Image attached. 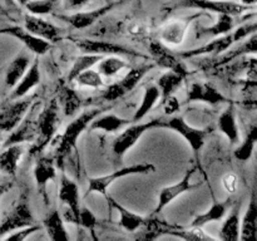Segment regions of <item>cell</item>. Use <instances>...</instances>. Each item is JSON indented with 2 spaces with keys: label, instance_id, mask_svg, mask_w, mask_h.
I'll use <instances>...</instances> for the list:
<instances>
[{
  "label": "cell",
  "instance_id": "1",
  "mask_svg": "<svg viewBox=\"0 0 257 241\" xmlns=\"http://www.w3.org/2000/svg\"><path fill=\"white\" fill-rule=\"evenodd\" d=\"M103 112H104L103 108H92V109L84 110L65 127L64 132L62 135L58 136V138H54V161L55 166L60 168V171H64L63 168H64V162L67 157L72 155L73 151H77V142L80 136H82V133L85 130H88L90 122Z\"/></svg>",
  "mask_w": 257,
  "mask_h": 241
},
{
  "label": "cell",
  "instance_id": "2",
  "mask_svg": "<svg viewBox=\"0 0 257 241\" xmlns=\"http://www.w3.org/2000/svg\"><path fill=\"white\" fill-rule=\"evenodd\" d=\"M257 32V22L255 23H246V24L240 25V27L235 28L231 32L226 33V34L216 37L213 39L208 40L206 44L201 45L198 48H193L190 50H183V52L178 53L182 59H193V58L203 57V55H208L210 58L217 57V55L222 54L226 50L232 48L233 45L237 44L238 42L247 38L248 35L253 34Z\"/></svg>",
  "mask_w": 257,
  "mask_h": 241
},
{
  "label": "cell",
  "instance_id": "3",
  "mask_svg": "<svg viewBox=\"0 0 257 241\" xmlns=\"http://www.w3.org/2000/svg\"><path fill=\"white\" fill-rule=\"evenodd\" d=\"M60 123H62L60 107L58 104L57 98H53L42 110H39L37 119V136L29 148L30 157H34V156L38 157L42 155L48 145L54 141Z\"/></svg>",
  "mask_w": 257,
  "mask_h": 241
},
{
  "label": "cell",
  "instance_id": "4",
  "mask_svg": "<svg viewBox=\"0 0 257 241\" xmlns=\"http://www.w3.org/2000/svg\"><path fill=\"white\" fill-rule=\"evenodd\" d=\"M155 128H165V119L163 118H153L147 122H133V125H128L124 127L122 133L114 138L112 142V158L114 163H122L123 157L125 153L135 147L136 143L142 138L147 131L155 130Z\"/></svg>",
  "mask_w": 257,
  "mask_h": 241
},
{
  "label": "cell",
  "instance_id": "5",
  "mask_svg": "<svg viewBox=\"0 0 257 241\" xmlns=\"http://www.w3.org/2000/svg\"><path fill=\"white\" fill-rule=\"evenodd\" d=\"M165 9L167 13L177 9H198L203 12L240 17L251 8L231 0H168Z\"/></svg>",
  "mask_w": 257,
  "mask_h": 241
},
{
  "label": "cell",
  "instance_id": "6",
  "mask_svg": "<svg viewBox=\"0 0 257 241\" xmlns=\"http://www.w3.org/2000/svg\"><path fill=\"white\" fill-rule=\"evenodd\" d=\"M35 220L30 208L29 190L24 188L20 192L19 197L15 200L14 205L9 210V212L4 216L0 222V238L4 237L8 233L15 230L25 227V226L34 225Z\"/></svg>",
  "mask_w": 257,
  "mask_h": 241
},
{
  "label": "cell",
  "instance_id": "7",
  "mask_svg": "<svg viewBox=\"0 0 257 241\" xmlns=\"http://www.w3.org/2000/svg\"><path fill=\"white\" fill-rule=\"evenodd\" d=\"M68 40L73 43L78 49L85 54H97V55H120V57H133V58H143L147 59V55L142 54L138 50L128 48L125 45L117 44V43L108 42V40H97L88 39V38H77L68 37Z\"/></svg>",
  "mask_w": 257,
  "mask_h": 241
},
{
  "label": "cell",
  "instance_id": "8",
  "mask_svg": "<svg viewBox=\"0 0 257 241\" xmlns=\"http://www.w3.org/2000/svg\"><path fill=\"white\" fill-rule=\"evenodd\" d=\"M156 166L152 163H138V165L128 166V167L117 168L114 172L109 175L98 176V177H89L88 178V188L85 192L84 197L92 195V193H100L104 195L105 197L108 196L107 191L115 181L119 178L125 177V176L132 175H148V173H155Z\"/></svg>",
  "mask_w": 257,
  "mask_h": 241
},
{
  "label": "cell",
  "instance_id": "9",
  "mask_svg": "<svg viewBox=\"0 0 257 241\" xmlns=\"http://www.w3.org/2000/svg\"><path fill=\"white\" fill-rule=\"evenodd\" d=\"M155 67V63H145L140 67L132 68L122 79L108 85L100 94V98L107 102H114V100L120 99L125 94L132 92L137 87L138 83L146 77V74H148Z\"/></svg>",
  "mask_w": 257,
  "mask_h": 241
},
{
  "label": "cell",
  "instance_id": "10",
  "mask_svg": "<svg viewBox=\"0 0 257 241\" xmlns=\"http://www.w3.org/2000/svg\"><path fill=\"white\" fill-rule=\"evenodd\" d=\"M165 128L175 131L176 133L182 136L190 147L192 148L193 153H195L196 158H200V153L202 147L205 146L206 137L210 135V130L207 128H197L193 126L188 125L187 120L182 117V115H171L170 119L165 120Z\"/></svg>",
  "mask_w": 257,
  "mask_h": 241
},
{
  "label": "cell",
  "instance_id": "11",
  "mask_svg": "<svg viewBox=\"0 0 257 241\" xmlns=\"http://www.w3.org/2000/svg\"><path fill=\"white\" fill-rule=\"evenodd\" d=\"M251 54L257 55V32L245 38L242 43L238 42L237 44H235L222 54L208 58V62H206L205 64H201V67L207 72L208 70H217L220 68L226 67L227 64H231L238 58Z\"/></svg>",
  "mask_w": 257,
  "mask_h": 241
},
{
  "label": "cell",
  "instance_id": "12",
  "mask_svg": "<svg viewBox=\"0 0 257 241\" xmlns=\"http://www.w3.org/2000/svg\"><path fill=\"white\" fill-rule=\"evenodd\" d=\"M148 54H150L151 59L153 60L156 67L158 65V67L165 68L167 70H173V72L183 75L185 78H187L190 74L187 65L185 64L182 58L173 53L167 47V44L162 43L161 40L152 39L148 42Z\"/></svg>",
  "mask_w": 257,
  "mask_h": 241
},
{
  "label": "cell",
  "instance_id": "13",
  "mask_svg": "<svg viewBox=\"0 0 257 241\" xmlns=\"http://www.w3.org/2000/svg\"><path fill=\"white\" fill-rule=\"evenodd\" d=\"M196 170H197V166H193L192 168L187 170V172L183 176L182 180L178 181L177 183H173V185L161 188L157 197V206H156L153 213H161L170 203H172L181 195H183L186 192H191V191L196 190V188H200L202 186V182L193 183L191 181L192 180V176L195 175Z\"/></svg>",
  "mask_w": 257,
  "mask_h": 241
},
{
  "label": "cell",
  "instance_id": "14",
  "mask_svg": "<svg viewBox=\"0 0 257 241\" xmlns=\"http://www.w3.org/2000/svg\"><path fill=\"white\" fill-rule=\"evenodd\" d=\"M39 107L40 102L34 100L33 104L30 105L29 110L23 118L22 122L10 132L9 137L5 140L3 147L12 145H18V143H25V142H33L37 136V119L38 114H39Z\"/></svg>",
  "mask_w": 257,
  "mask_h": 241
},
{
  "label": "cell",
  "instance_id": "15",
  "mask_svg": "<svg viewBox=\"0 0 257 241\" xmlns=\"http://www.w3.org/2000/svg\"><path fill=\"white\" fill-rule=\"evenodd\" d=\"M205 13L200 12L188 15V17L176 18V19L167 22L160 30L161 42L168 45H175V47L182 44L192 23H195Z\"/></svg>",
  "mask_w": 257,
  "mask_h": 241
},
{
  "label": "cell",
  "instance_id": "16",
  "mask_svg": "<svg viewBox=\"0 0 257 241\" xmlns=\"http://www.w3.org/2000/svg\"><path fill=\"white\" fill-rule=\"evenodd\" d=\"M33 102L34 97H23L9 100L0 109V132H12L22 122Z\"/></svg>",
  "mask_w": 257,
  "mask_h": 241
},
{
  "label": "cell",
  "instance_id": "17",
  "mask_svg": "<svg viewBox=\"0 0 257 241\" xmlns=\"http://www.w3.org/2000/svg\"><path fill=\"white\" fill-rule=\"evenodd\" d=\"M125 0H113V2H108L107 4L97 8V9L90 10V12H77L74 13V14L69 15L55 14V17H57L58 19L65 22L67 24H69L70 27L74 28V29H85V28H89L90 25H93L95 22H98V20H99L100 18L104 17L105 14H108V13L112 9H114L117 5L123 4Z\"/></svg>",
  "mask_w": 257,
  "mask_h": 241
},
{
  "label": "cell",
  "instance_id": "18",
  "mask_svg": "<svg viewBox=\"0 0 257 241\" xmlns=\"http://www.w3.org/2000/svg\"><path fill=\"white\" fill-rule=\"evenodd\" d=\"M0 35H9V37L15 38L19 42H22L29 52L34 53L37 57L44 55L52 48V43L32 34L24 27H20V25H9V27L0 28Z\"/></svg>",
  "mask_w": 257,
  "mask_h": 241
},
{
  "label": "cell",
  "instance_id": "19",
  "mask_svg": "<svg viewBox=\"0 0 257 241\" xmlns=\"http://www.w3.org/2000/svg\"><path fill=\"white\" fill-rule=\"evenodd\" d=\"M225 94L220 92L213 84L207 82H195L190 85L186 95L185 103H206L210 105H217L221 103H228Z\"/></svg>",
  "mask_w": 257,
  "mask_h": 241
},
{
  "label": "cell",
  "instance_id": "20",
  "mask_svg": "<svg viewBox=\"0 0 257 241\" xmlns=\"http://www.w3.org/2000/svg\"><path fill=\"white\" fill-rule=\"evenodd\" d=\"M57 177V166L54 157L49 156H39L34 166V178L37 183L38 192L43 197L45 205H49V195H48V183Z\"/></svg>",
  "mask_w": 257,
  "mask_h": 241
},
{
  "label": "cell",
  "instance_id": "21",
  "mask_svg": "<svg viewBox=\"0 0 257 241\" xmlns=\"http://www.w3.org/2000/svg\"><path fill=\"white\" fill-rule=\"evenodd\" d=\"M23 23H24V28L28 32L42 38V39L48 40L49 43H57L63 39L62 29L53 23L43 19L39 15H33L27 13L23 18Z\"/></svg>",
  "mask_w": 257,
  "mask_h": 241
},
{
  "label": "cell",
  "instance_id": "22",
  "mask_svg": "<svg viewBox=\"0 0 257 241\" xmlns=\"http://www.w3.org/2000/svg\"><path fill=\"white\" fill-rule=\"evenodd\" d=\"M178 226L168 223L160 217V213H152L150 217H146L143 225L135 233L137 240H157L163 235H171Z\"/></svg>",
  "mask_w": 257,
  "mask_h": 241
},
{
  "label": "cell",
  "instance_id": "23",
  "mask_svg": "<svg viewBox=\"0 0 257 241\" xmlns=\"http://www.w3.org/2000/svg\"><path fill=\"white\" fill-rule=\"evenodd\" d=\"M58 198L62 203H64L65 207L69 208L73 212L75 217V225H78V220H79V212H80V195H79V187L77 183L65 175L64 171H62V176H60V186H59V193H58Z\"/></svg>",
  "mask_w": 257,
  "mask_h": 241
},
{
  "label": "cell",
  "instance_id": "24",
  "mask_svg": "<svg viewBox=\"0 0 257 241\" xmlns=\"http://www.w3.org/2000/svg\"><path fill=\"white\" fill-rule=\"evenodd\" d=\"M40 79H42V75H40L39 60H38V58H35L32 62V64L29 65L27 72H25V74L23 75L22 79L12 89L9 94V100L27 97L37 85H39Z\"/></svg>",
  "mask_w": 257,
  "mask_h": 241
},
{
  "label": "cell",
  "instance_id": "25",
  "mask_svg": "<svg viewBox=\"0 0 257 241\" xmlns=\"http://www.w3.org/2000/svg\"><path fill=\"white\" fill-rule=\"evenodd\" d=\"M236 17L228 14H218L217 20L213 23L210 27H205V25L198 24L196 27V34L195 38L197 40H203V39H213L216 37H220V35L226 34V33L231 32L232 29H235L236 25Z\"/></svg>",
  "mask_w": 257,
  "mask_h": 241
},
{
  "label": "cell",
  "instance_id": "26",
  "mask_svg": "<svg viewBox=\"0 0 257 241\" xmlns=\"http://www.w3.org/2000/svg\"><path fill=\"white\" fill-rule=\"evenodd\" d=\"M240 240H257V182L253 185L245 215L241 218Z\"/></svg>",
  "mask_w": 257,
  "mask_h": 241
},
{
  "label": "cell",
  "instance_id": "27",
  "mask_svg": "<svg viewBox=\"0 0 257 241\" xmlns=\"http://www.w3.org/2000/svg\"><path fill=\"white\" fill-rule=\"evenodd\" d=\"M57 100L65 117H73L82 108L83 100L77 90L65 83L60 84L57 89Z\"/></svg>",
  "mask_w": 257,
  "mask_h": 241
},
{
  "label": "cell",
  "instance_id": "28",
  "mask_svg": "<svg viewBox=\"0 0 257 241\" xmlns=\"http://www.w3.org/2000/svg\"><path fill=\"white\" fill-rule=\"evenodd\" d=\"M241 206L242 202L237 201L231 206V211L227 217L223 221L220 228L218 237L225 241H236L240 240L241 233Z\"/></svg>",
  "mask_w": 257,
  "mask_h": 241
},
{
  "label": "cell",
  "instance_id": "29",
  "mask_svg": "<svg viewBox=\"0 0 257 241\" xmlns=\"http://www.w3.org/2000/svg\"><path fill=\"white\" fill-rule=\"evenodd\" d=\"M217 127L221 133L227 137L231 145H236L240 141V132H238L237 120H236V110L235 103L232 100H228V105L222 110L217 119Z\"/></svg>",
  "mask_w": 257,
  "mask_h": 241
},
{
  "label": "cell",
  "instance_id": "30",
  "mask_svg": "<svg viewBox=\"0 0 257 241\" xmlns=\"http://www.w3.org/2000/svg\"><path fill=\"white\" fill-rule=\"evenodd\" d=\"M30 64H32L30 55L27 52L19 53L9 63V65L7 67V70H5V88L7 89H13L18 84V82L22 79L23 75L25 74V72H27Z\"/></svg>",
  "mask_w": 257,
  "mask_h": 241
},
{
  "label": "cell",
  "instance_id": "31",
  "mask_svg": "<svg viewBox=\"0 0 257 241\" xmlns=\"http://www.w3.org/2000/svg\"><path fill=\"white\" fill-rule=\"evenodd\" d=\"M65 221L58 208H54L43 218V227L47 231L48 236L53 241H68L69 233L65 228Z\"/></svg>",
  "mask_w": 257,
  "mask_h": 241
},
{
  "label": "cell",
  "instance_id": "32",
  "mask_svg": "<svg viewBox=\"0 0 257 241\" xmlns=\"http://www.w3.org/2000/svg\"><path fill=\"white\" fill-rule=\"evenodd\" d=\"M3 148L4 150L0 151V171L5 175L14 177L24 153V146L23 143H18Z\"/></svg>",
  "mask_w": 257,
  "mask_h": 241
},
{
  "label": "cell",
  "instance_id": "33",
  "mask_svg": "<svg viewBox=\"0 0 257 241\" xmlns=\"http://www.w3.org/2000/svg\"><path fill=\"white\" fill-rule=\"evenodd\" d=\"M107 200L108 203H109V207L114 208V210H117L118 213H119V225L123 230H125L127 232L133 233L143 225L146 217L130 211L127 207H124L122 203H119L117 200L110 197L109 195L107 196Z\"/></svg>",
  "mask_w": 257,
  "mask_h": 241
},
{
  "label": "cell",
  "instance_id": "34",
  "mask_svg": "<svg viewBox=\"0 0 257 241\" xmlns=\"http://www.w3.org/2000/svg\"><path fill=\"white\" fill-rule=\"evenodd\" d=\"M132 120L127 119V118H122L119 115L114 114V113H100L99 115L94 118V119L90 122L88 130L89 131H103L105 133H115L118 131L123 130L124 127H127L128 125H131Z\"/></svg>",
  "mask_w": 257,
  "mask_h": 241
},
{
  "label": "cell",
  "instance_id": "35",
  "mask_svg": "<svg viewBox=\"0 0 257 241\" xmlns=\"http://www.w3.org/2000/svg\"><path fill=\"white\" fill-rule=\"evenodd\" d=\"M232 200L227 198L225 201H215L210 208L206 212L198 213L195 216V218L191 222V226H200V227H205L206 225L215 221H220L225 217L227 211L230 210L232 206Z\"/></svg>",
  "mask_w": 257,
  "mask_h": 241
},
{
  "label": "cell",
  "instance_id": "36",
  "mask_svg": "<svg viewBox=\"0 0 257 241\" xmlns=\"http://www.w3.org/2000/svg\"><path fill=\"white\" fill-rule=\"evenodd\" d=\"M161 99V90L157 87V84H150L145 88L143 92L142 102H141L140 107L136 110L135 115L132 118V122H138V120L143 119L148 113L152 110L156 103Z\"/></svg>",
  "mask_w": 257,
  "mask_h": 241
},
{
  "label": "cell",
  "instance_id": "37",
  "mask_svg": "<svg viewBox=\"0 0 257 241\" xmlns=\"http://www.w3.org/2000/svg\"><path fill=\"white\" fill-rule=\"evenodd\" d=\"M257 145V120L251 123L248 126L247 131H246V136L243 138L242 142L240 143L237 148L233 152L236 160L241 161V162H246L252 157L253 150H255Z\"/></svg>",
  "mask_w": 257,
  "mask_h": 241
},
{
  "label": "cell",
  "instance_id": "38",
  "mask_svg": "<svg viewBox=\"0 0 257 241\" xmlns=\"http://www.w3.org/2000/svg\"><path fill=\"white\" fill-rule=\"evenodd\" d=\"M98 72L102 77L112 78L117 75L120 70L130 68V64L120 55H105L98 62Z\"/></svg>",
  "mask_w": 257,
  "mask_h": 241
},
{
  "label": "cell",
  "instance_id": "39",
  "mask_svg": "<svg viewBox=\"0 0 257 241\" xmlns=\"http://www.w3.org/2000/svg\"><path fill=\"white\" fill-rule=\"evenodd\" d=\"M186 78L183 75L178 74V73L173 72V70H167L166 73H163L157 80V87L161 90V98H166L171 94H175L176 90L182 85V83L185 82Z\"/></svg>",
  "mask_w": 257,
  "mask_h": 241
},
{
  "label": "cell",
  "instance_id": "40",
  "mask_svg": "<svg viewBox=\"0 0 257 241\" xmlns=\"http://www.w3.org/2000/svg\"><path fill=\"white\" fill-rule=\"evenodd\" d=\"M102 58L103 55L85 54V53H83V55H79V57L75 58L74 62H73L72 68H70V70L68 72L67 82H74V79L80 74V73L84 72V70L87 69H90V68H93L94 65H97L98 62H99Z\"/></svg>",
  "mask_w": 257,
  "mask_h": 241
},
{
  "label": "cell",
  "instance_id": "41",
  "mask_svg": "<svg viewBox=\"0 0 257 241\" xmlns=\"http://www.w3.org/2000/svg\"><path fill=\"white\" fill-rule=\"evenodd\" d=\"M171 236H175V237L183 238V240L188 241H202V240H215L216 237L211 236L210 233L206 232L203 230V227L200 226H191L190 227H182V226H178L176 230L172 231Z\"/></svg>",
  "mask_w": 257,
  "mask_h": 241
},
{
  "label": "cell",
  "instance_id": "42",
  "mask_svg": "<svg viewBox=\"0 0 257 241\" xmlns=\"http://www.w3.org/2000/svg\"><path fill=\"white\" fill-rule=\"evenodd\" d=\"M58 5H59V0H30L24 8L29 14L42 17V15L54 14Z\"/></svg>",
  "mask_w": 257,
  "mask_h": 241
},
{
  "label": "cell",
  "instance_id": "43",
  "mask_svg": "<svg viewBox=\"0 0 257 241\" xmlns=\"http://www.w3.org/2000/svg\"><path fill=\"white\" fill-rule=\"evenodd\" d=\"M74 82H77V84L79 85V87L94 88V89L104 87L102 74H100L98 70L92 69V68L80 73V74L75 78Z\"/></svg>",
  "mask_w": 257,
  "mask_h": 241
},
{
  "label": "cell",
  "instance_id": "44",
  "mask_svg": "<svg viewBox=\"0 0 257 241\" xmlns=\"http://www.w3.org/2000/svg\"><path fill=\"white\" fill-rule=\"evenodd\" d=\"M123 30L127 34V37L138 40L145 39L150 34V28H148V25L141 22V20H131V22L125 23L124 27H123Z\"/></svg>",
  "mask_w": 257,
  "mask_h": 241
},
{
  "label": "cell",
  "instance_id": "45",
  "mask_svg": "<svg viewBox=\"0 0 257 241\" xmlns=\"http://www.w3.org/2000/svg\"><path fill=\"white\" fill-rule=\"evenodd\" d=\"M98 225V218L92 211L88 207L83 206L80 207L79 212V220H78V226H83V227L90 230V232H93L95 228V226Z\"/></svg>",
  "mask_w": 257,
  "mask_h": 241
},
{
  "label": "cell",
  "instance_id": "46",
  "mask_svg": "<svg viewBox=\"0 0 257 241\" xmlns=\"http://www.w3.org/2000/svg\"><path fill=\"white\" fill-rule=\"evenodd\" d=\"M40 228H42V226H39V225H37V223H34V225L25 226V227L19 228V230L13 231V232H10V233H8V235H5L3 238H5V240L23 241V240H25V238L29 237L30 235H33V233L37 232V231H39Z\"/></svg>",
  "mask_w": 257,
  "mask_h": 241
},
{
  "label": "cell",
  "instance_id": "47",
  "mask_svg": "<svg viewBox=\"0 0 257 241\" xmlns=\"http://www.w3.org/2000/svg\"><path fill=\"white\" fill-rule=\"evenodd\" d=\"M162 100H163V110H165V114L175 115L176 113L180 112L181 102L175 94L168 95V97L163 98Z\"/></svg>",
  "mask_w": 257,
  "mask_h": 241
},
{
  "label": "cell",
  "instance_id": "48",
  "mask_svg": "<svg viewBox=\"0 0 257 241\" xmlns=\"http://www.w3.org/2000/svg\"><path fill=\"white\" fill-rule=\"evenodd\" d=\"M221 183L226 192L235 193L238 188V176L233 172L225 173L221 178Z\"/></svg>",
  "mask_w": 257,
  "mask_h": 241
},
{
  "label": "cell",
  "instance_id": "49",
  "mask_svg": "<svg viewBox=\"0 0 257 241\" xmlns=\"http://www.w3.org/2000/svg\"><path fill=\"white\" fill-rule=\"evenodd\" d=\"M251 67H257V57L241 60L240 63H235V64H232V65L227 64V69L232 70V72H240V70H243V69L246 70Z\"/></svg>",
  "mask_w": 257,
  "mask_h": 241
},
{
  "label": "cell",
  "instance_id": "50",
  "mask_svg": "<svg viewBox=\"0 0 257 241\" xmlns=\"http://www.w3.org/2000/svg\"><path fill=\"white\" fill-rule=\"evenodd\" d=\"M63 2H64V5L67 9L79 10L83 7H85L90 0H63Z\"/></svg>",
  "mask_w": 257,
  "mask_h": 241
},
{
  "label": "cell",
  "instance_id": "51",
  "mask_svg": "<svg viewBox=\"0 0 257 241\" xmlns=\"http://www.w3.org/2000/svg\"><path fill=\"white\" fill-rule=\"evenodd\" d=\"M242 107H245L248 110H257V98L256 99H246L241 103Z\"/></svg>",
  "mask_w": 257,
  "mask_h": 241
},
{
  "label": "cell",
  "instance_id": "52",
  "mask_svg": "<svg viewBox=\"0 0 257 241\" xmlns=\"http://www.w3.org/2000/svg\"><path fill=\"white\" fill-rule=\"evenodd\" d=\"M12 188V182H4L0 183V200H2L3 196L8 192V191Z\"/></svg>",
  "mask_w": 257,
  "mask_h": 241
},
{
  "label": "cell",
  "instance_id": "53",
  "mask_svg": "<svg viewBox=\"0 0 257 241\" xmlns=\"http://www.w3.org/2000/svg\"><path fill=\"white\" fill-rule=\"evenodd\" d=\"M240 3L250 8H252L253 5H257V0H240Z\"/></svg>",
  "mask_w": 257,
  "mask_h": 241
},
{
  "label": "cell",
  "instance_id": "54",
  "mask_svg": "<svg viewBox=\"0 0 257 241\" xmlns=\"http://www.w3.org/2000/svg\"><path fill=\"white\" fill-rule=\"evenodd\" d=\"M29 2H30V0H17L18 4H19L20 7H23V8H24L25 5H27V3H29Z\"/></svg>",
  "mask_w": 257,
  "mask_h": 241
},
{
  "label": "cell",
  "instance_id": "55",
  "mask_svg": "<svg viewBox=\"0 0 257 241\" xmlns=\"http://www.w3.org/2000/svg\"><path fill=\"white\" fill-rule=\"evenodd\" d=\"M0 12H2V13H4V8L2 7V4H0Z\"/></svg>",
  "mask_w": 257,
  "mask_h": 241
},
{
  "label": "cell",
  "instance_id": "56",
  "mask_svg": "<svg viewBox=\"0 0 257 241\" xmlns=\"http://www.w3.org/2000/svg\"><path fill=\"white\" fill-rule=\"evenodd\" d=\"M0 151H2V145H0Z\"/></svg>",
  "mask_w": 257,
  "mask_h": 241
},
{
  "label": "cell",
  "instance_id": "57",
  "mask_svg": "<svg viewBox=\"0 0 257 241\" xmlns=\"http://www.w3.org/2000/svg\"><path fill=\"white\" fill-rule=\"evenodd\" d=\"M107 2H109V0H107Z\"/></svg>",
  "mask_w": 257,
  "mask_h": 241
},
{
  "label": "cell",
  "instance_id": "58",
  "mask_svg": "<svg viewBox=\"0 0 257 241\" xmlns=\"http://www.w3.org/2000/svg\"><path fill=\"white\" fill-rule=\"evenodd\" d=\"M7 2H9V0H7Z\"/></svg>",
  "mask_w": 257,
  "mask_h": 241
}]
</instances>
